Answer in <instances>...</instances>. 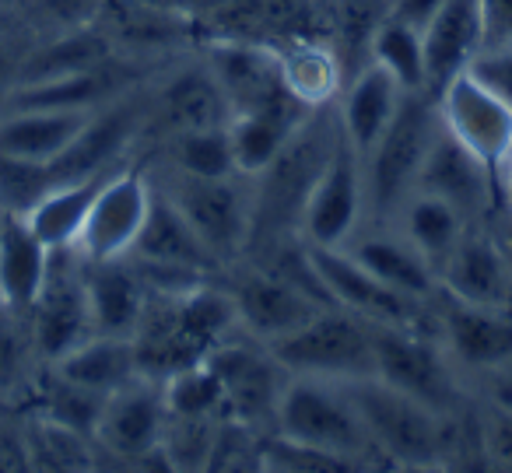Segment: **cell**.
<instances>
[{"label": "cell", "instance_id": "40", "mask_svg": "<svg viewBox=\"0 0 512 473\" xmlns=\"http://www.w3.org/2000/svg\"><path fill=\"white\" fill-rule=\"evenodd\" d=\"M169 162L183 176L197 179H232L239 176L232 155V137H228V123L221 127H200L183 130V134H169Z\"/></svg>", "mask_w": 512, "mask_h": 473}, {"label": "cell", "instance_id": "50", "mask_svg": "<svg viewBox=\"0 0 512 473\" xmlns=\"http://www.w3.org/2000/svg\"><path fill=\"white\" fill-rule=\"evenodd\" d=\"M25 50H18V43L11 36H0V99L18 85V71H22Z\"/></svg>", "mask_w": 512, "mask_h": 473}, {"label": "cell", "instance_id": "44", "mask_svg": "<svg viewBox=\"0 0 512 473\" xmlns=\"http://www.w3.org/2000/svg\"><path fill=\"white\" fill-rule=\"evenodd\" d=\"M481 424V452L491 470H512V410L491 403L477 414Z\"/></svg>", "mask_w": 512, "mask_h": 473}, {"label": "cell", "instance_id": "6", "mask_svg": "<svg viewBox=\"0 0 512 473\" xmlns=\"http://www.w3.org/2000/svg\"><path fill=\"white\" fill-rule=\"evenodd\" d=\"M267 351L278 358V365L288 375H316V379H362L376 368L372 354V323L362 316L327 305L306 326L281 337Z\"/></svg>", "mask_w": 512, "mask_h": 473}, {"label": "cell", "instance_id": "8", "mask_svg": "<svg viewBox=\"0 0 512 473\" xmlns=\"http://www.w3.org/2000/svg\"><path fill=\"white\" fill-rule=\"evenodd\" d=\"M302 246H306V242H302ZM306 256L330 302L355 312V316H362L365 323L414 326V330H425V323H435L432 302H418V298L383 284L344 246H306Z\"/></svg>", "mask_w": 512, "mask_h": 473}, {"label": "cell", "instance_id": "12", "mask_svg": "<svg viewBox=\"0 0 512 473\" xmlns=\"http://www.w3.org/2000/svg\"><path fill=\"white\" fill-rule=\"evenodd\" d=\"M165 386L162 379L141 375L130 386L109 393L95 428V449L120 463H158V470H172L162 452L165 431Z\"/></svg>", "mask_w": 512, "mask_h": 473}, {"label": "cell", "instance_id": "33", "mask_svg": "<svg viewBox=\"0 0 512 473\" xmlns=\"http://www.w3.org/2000/svg\"><path fill=\"white\" fill-rule=\"evenodd\" d=\"M397 218H400V235L432 263L435 274H439V267L446 263V256L456 249V242L463 239L467 225H474V221L463 218L449 200L435 197V193H425V190H414L411 197H407V204L400 207Z\"/></svg>", "mask_w": 512, "mask_h": 473}, {"label": "cell", "instance_id": "47", "mask_svg": "<svg viewBox=\"0 0 512 473\" xmlns=\"http://www.w3.org/2000/svg\"><path fill=\"white\" fill-rule=\"evenodd\" d=\"M43 11L60 25V29H81V25L99 22L102 0H39Z\"/></svg>", "mask_w": 512, "mask_h": 473}, {"label": "cell", "instance_id": "16", "mask_svg": "<svg viewBox=\"0 0 512 473\" xmlns=\"http://www.w3.org/2000/svg\"><path fill=\"white\" fill-rule=\"evenodd\" d=\"M435 330L453 365L474 372H498L512 365V312L484 309L439 291L435 295Z\"/></svg>", "mask_w": 512, "mask_h": 473}, {"label": "cell", "instance_id": "27", "mask_svg": "<svg viewBox=\"0 0 512 473\" xmlns=\"http://www.w3.org/2000/svg\"><path fill=\"white\" fill-rule=\"evenodd\" d=\"M155 120L165 134H183V130L221 127L232 120L225 92L207 64L183 67L176 78L165 81L155 99Z\"/></svg>", "mask_w": 512, "mask_h": 473}, {"label": "cell", "instance_id": "52", "mask_svg": "<svg viewBox=\"0 0 512 473\" xmlns=\"http://www.w3.org/2000/svg\"><path fill=\"white\" fill-rule=\"evenodd\" d=\"M488 400L491 403H502V407L512 410V372L509 365L491 372V389H488Z\"/></svg>", "mask_w": 512, "mask_h": 473}, {"label": "cell", "instance_id": "10", "mask_svg": "<svg viewBox=\"0 0 512 473\" xmlns=\"http://www.w3.org/2000/svg\"><path fill=\"white\" fill-rule=\"evenodd\" d=\"M439 123L470 158L491 172L498 183L505 158L512 151V106L491 92L474 71H460L435 95Z\"/></svg>", "mask_w": 512, "mask_h": 473}, {"label": "cell", "instance_id": "18", "mask_svg": "<svg viewBox=\"0 0 512 473\" xmlns=\"http://www.w3.org/2000/svg\"><path fill=\"white\" fill-rule=\"evenodd\" d=\"M141 78V64H130L127 57H109L85 71L64 74V78L39 81V85H18L4 95V109H106L113 102L127 99V92Z\"/></svg>", "mask_w": 512, "mask_h": 473}, {"label": "cell", "instance_id": "13", "mask_svg": "<svg viewBox=\"0 0 512 473\" xmlns=\"http://www.w3.org/2000/svg\"><path fill=\"white\" fill-rule=\"evenodd\" d=\"M155 186L137 169H113L88 207L74 253L81 260H123L134 253L151 214Z\"/></svg>", "mask_w": 512, "mask_h": 473}, {"label": "cell", "instance_id": "22", "mask_svg": "<svg viewBox=\"0 0 512 473\" xmlns=\"http://www.w3.org/2000/svg\"><path fill=\"white\" fill-rule=\"evenodd\" d=\"M418 190L449 200L467 221H477L481 214H488L491 200L498 197V183L491 179V172L477 158H470L442 130V123H439V137H435L432 151L425 158V169H421Z\"/></svg>", "mask_w": 512, "mask_h": 473}, {"label": "cell", "instance_id": "29", "mask_svg": "<svg viewBox=\"0 0 512 473\" xmlns=\"http://www.w3.org/2000/svg\"><path fill=\"white\" fill-rule=\"evenodd\" d=\"M130 256L148 260V263H169V267L197 270V274H207V277L221 267V263L207 253L200 235L190 228V221L179 214V207L172 204L162 190H155L151 214H148V221H144V232Z\"/></svg>", "mask_w": 512, "mask_h": 473}, {"label": "cell", "instance_id": "1", "mask_svg": "<svg viewBox=\"0 0 512 473\" xmlns=\"http://www.w3.org/2000/svg\"><path fill=\"white\" fill-rule=\"evenodd\" d=\"M239 326L228 291L197 284L179 295H151L141 326L134 333L141 372L151 379H169L190 365H200L221 340Z\"/></svg>", "mask_w": 512, "mask_h": 473}, {"label": "cell", "instance_id": "42", "mask_svg": "<svg viewBox=\"0 0 512 473\" xmlns=\"http://www.w3.org/2000/svg\"><path fill=\"white\" fill-rule=\"evenodd\" d=\"M162 386H165V407H169V414L218 417L225 410V386H221L218 372H214L207 358L200 365H190L183 372L169 375Z\"/></svg>", "mask_w": 512, "mask_h": 473}, {"label": "cell", "instance_id": "53", "mask_svg": "<svg viewBox=\"0 0 512 473\" xmlns=\"http://www.w3.org/2000/svg\"><path fill=\"white\" fill-rule=\"evenodd\" d=\"M498 197H502L505 211H512V151H509V158H505L502 172H498Z\"/></svg>", "mask_w": 512, "mask_h": 473}, {"label": "cell", "instance_id": "2", "mask_svg": "<svg viewBox=\"0 0 512 473\" xmlns=\"http://www.w3.org/2000/svg\"><path fill=\"white\" fill-rule=\"evenodd\" d=\"M355 400L362 424L372 438V449L390 466L425 470L446 459V417L428 410L425 403L411 400L376 375L344 382Z\"/></svg>", "mask_w": 512, "mask_h": 473}, {"label": "cell", "instance_id": "51", "mask_svg": "<svg viewBox=\"0 0 512 473\" xmlns=\"http://www.w3.org/2000/svg\"><path fill=\"white\" fill-rule=\"evenodd\" d=\"M488 232L495 235L498 249H502V260H505V267H509V277H512V211H505V207H502V214H498L495 225H491Z\"/></svg>", "mask_w": 512, "mask_h": 473}, {"label": "cell", "instance_id": "55", "mask_svg": "<svg viewBox=\"0 0 512 473\" xmlns=\"http://www.w3.org/2000/svg\"><path fill=\"white\" fill-rule=\"evenodd\" d=\"M4 4H18V0H4Z\"/></svg>", "mask_w": 512, "mask_h": 473}, {"label": "cell", "instance_id": "23", "mask_svg": "<svg viewBox=\"0 0 512 473\" xmlns=\"http://www.w3.org/2000/svg\"><path fill=\"white\" fill-rule=\"evenodd\" d=\"M81 270H85V291L95 333L134 337L151 302L148 284L134 270V263L127 256L123 260H81Z\"/></svg>", "mask_w": 512, "mask_h": 473}, {"label": "cell", "instance_id": "4", "mask_svg": "<svg viewBox=\"0 0 512 473\" xmlns=\"http://www.w3.org/2000/svg\"><path fill=\"white\" fill-rule=\"evenodd\" d=\"M274 428H278V435L344 456L355 466H362L372 456L379 459L348 386L337 379L292 375L285 386V396H281Z\"/></svg>", "mask_w": 512, "mask_h": 473}, {"label": "cell", "instance_id": "34", "mask_svg": "<svg viewBox=\"0 0 512 473\" xmlns=\"http://www.w3.org/2000/svg\"><path fill=\"white\" fill-rule=\"evenodd\" d=\"M106 176L109 172L53 186V190H46L43 197L25 211V221L32 225V232H36L53 253H57V249H74L81 228H85L88 207H92L99 186L106 183Z\"/></svg>", "mask_w": 512, "mask_h": 473}, {"label": "cell", "instance_id": "39", "mask_svg": "<svg viewBox=\"0 0 512 473\" xmlns=\"http://www.w3.org/2000/svg\"><path fill=\"white\" fill-rule=\"evenodd\" d=\"M39 347L32 337L29 312L0 302V400H25L39 375Z\"/></svg>", "mask_w": 512, "mask_h": 473}, {"label": "cell", "instance_id": "24", "mask_svg": "<svg viewBox=\"0 0 512 473\" xmlns=\"http://www.w3.org/2000/svg\"><path fill=\"white\" fill-rule=\"evenodd\" d=\"M404 95L407 92L397 85V78L390 71H383L379 64H372V60L348 78L341 95V109H337V127H341V134L348 137V144L362 158L386 134Z\"/></svg>", "mask_w": 512, "mask_h": 473}, {"label": "cell", "instance_id": "37", "mask_svg": "<svg viewBox=\"0 0 512 473\" xmlns=\"http://www.w3.org/2000/svg\"><path fill=\"white\" fill-rule=\"evenodd\" d=\"M390 15V0H327L330 46L341 57L348 78L372 60V39Z\"/></svg>", "mask_w": 512, "mask_h": 473}, {"label": "cell", "instance_id": "30", "mask_svg": "<svg viewBox=\"0 0 512 473\" xmlns=\"http://www.w3.org/2000/svg\"><path fill=\"white\" fill-rule=\"evenodd\" d=\"M344 249L365 270H372L383 284L418 298V302H435V295H439V274H435V267L404 235H365L355 246H344Z\"/></svg>", "mask_w": 512, "mask_h": 473}, {"label": "cell", "instance_id": "36", "mask_svg": "<svg viewBox=\"0 0 512 473\" xmlns=\"http://www.w3.org/2000/svg\"><path fill=\"white\" fill-rule=\"evenodd\" d=\"M25 400H29V407H32L29 414L53 417V421L95 438V428H99L102 407H106L109 396L67 379L64 372H57V368L50 365L46 372L36 375V382H32V389L25 393Z\"/></svg>", "mask_w": 512, "mask_h": 473}, {"label": "cell", "instance_id": "43", "mask_svg": "<svg viewBox=\"0 0 512 473\" xmlns=\"http://www.w3.org/2000/svg\"><path fill=\"white\" fill-rule=\"evenodd\" d=\"M260 463H264V470H285V473H344V470H358L351 459L334 456V452H323V449H316V445L295 442V438H285V435L264 438Z\"/></svg>", "mask_w": 512, "mask_h": 473}, {"label": "cell", "instance_id": "32", "mask_svg": "<svg viewBox=\"0 0 512 473\" xmlns=\"http://www.w3.org/2000/svg\"><path fill=\"white\" fill-rule=\"evenodd\" d=\"M109 57H116V46L102 29H95V25L60 29L50 43L36 46V50H25L18 85H39V81L64 78V74L85 71V67L102 64Z\"/></svg>", "mask_w": 512, "mask_h": 473}, {"label": "cell", "instance_id": "26", "mask_svg": "<svg viewBox=\"0 0 512 473\" xmlns=\"http://www.w3.org/2000/svg\"><path fill=\"white\" fill-rule=\"evenodd\" d=\"M306 120V109L295 102H281V106L267 109H246V113H232L228 120V137H232V155L235 169L242 179H260L278 155L288 148L295 130Z\"/></svg>", "mask_w": 512, "mask_h": 473}, {"label": "cell", "instance_id": "38", "mask_svg": "<svg viewBox=\"0 0 512 473\" xmlns=\"http://www.w3.org/2000/svg\"><path fill=\"white\" fill-rule=\"evenodd\" d=\"M22 424H25V438H29L32 470L81 473V470H95V463H99L95 438L85 435V431H74L43 414H29Z\"/></svg>", "mask_w": 512, "mask_h": 473}, {"label": "cell", "instance_id": "28", "mask_svg": "<svg viewBox=\"0 0 512 473\" xmlns=\"http://www.w3.org/2000/svg\"><path fill=\"white\" fill-rule=\"evenodd\" d=\"M281 85L295 106H302L306 113H323L344 92L348 71L330 43L295 39L281 50Z\"/></svg>", "mask_w": 512, "mask_h": 473}, {"label": "cell", "instance_id": "46", "mask_svg": "<svg viewBox=\"0 0 512 473\" xmlns=\"http://www.w3.org/2000/svg\"><path fill=\"white\" fill-rule=\"evenodd\" d=\"M25 470H32L25 424L0 421V473H25Z\"/></svg>", "mask_w": 512, "mask_h": 473}, {"label": "cell", "instance_id": "48", "mask_svg": "<svg viewBox=\"0 0 512 473\" xmlns=\"http://www.w3.org/2000/svg\"><path fill=\"white\" fill-rule=\"evenodd\" d=\"M484 18V39L488 46L512 43V0H477Z\"/></svg>", "mask_w": 512, "mask_h": 473}, {"label": "cell", "instance_id": "31", "mask_svg": "<svg viewBox=\"0 0 512 473\" xmlns=\"http://www.w3.org/2000/svg\"><path fill=\"white\" fill-rule=\"evenodd\" d=\"M53 368L64 372L67 379L81 382L88 389H99L106 396L144 375L134 337H113V333H92L74 351H67L60 361H53Z\"/></svg>", "mask_w": 512, "mask_h": 473}, {"label": "cell", "instance_id": "20", "mask_svg": "<svg viewBox=\"0 0 512 473\" xmlns=\"http://www.w3.org/2000/svg\"><path fill=\"white\" fill-rule=\"evenodd\" d=\"M421 43H425V88L435 99L456 74L470 71V64L488 46L481 4L477 0H446L439 15L421 29Z\"/></svg>", "mask_w": 512, "mask_h": 473}, {"label": "cell", "instance_id": "25", "mask_svg": "<svg viewBox=\"0 0 512 473\" xmlns=\"http://www.w3.org/2000/svg\"><path fill=\"white\" fill-rule=\"evenodd\" d=\"M53 249L32 232L25 214H0V302L29 312L50 274Z\"/></svg>", "mask_w": 512, "mask_h": 473}, {"label": "cell", "instance_id": "19", "mask_svg": "<svg viewBox=\"0 0 512 473\" xmlns=\"http://www.w3.org/2000/svg\"><path fill=\"white\" fill-rule=\"evenodd\" d=\"M439 291L484 309L512 312V277L488 228L467 225L463 239L439 267Z\"/></svg>", "mask_w": 512, "mask_h": 473}, {"label": "cell", "instance_id": "56", "mask_svg": "<svg viewBox=\"0 0 512 473\" xmlns=\"http://www.w3.org/2000/svg\"><path fill=\"white\" fill-rule=\"evenodd\" d=\"M0 214H4V211H0Z\"/></svg>", "mask_w": 512, "mask_h": 473}, {"label": "cell", "instance_id": "11", "mask_svg": "<svg viewBox=\"0 0 512 473\" xmlns=\"http://www.w3.org/2000/svg\"><path fill=\"white\" fill-rule=\"evenodd\" d=\"M232 179H197L172 172L169 190H162L172 204L179 207L190 228L200 235L207 253L225 267L246 249L249 235H253L256 207L253 197Z\"/></svg>", "mask_w": 512, "mask_h": 473}, {"label": "cell", "instance_id": "5", "mask_svg": "<svg viewBox=\"0 0 512 473\" xmlns=\"http://www.w3.org/2000/svg\"><path fill=\"white\" fill-rule=\"evenodd\" d=\"M228 295H232L239 330L267 347L306 326L320 309L334 305L309 267L306 246H302L299 270L285 267V260L271 270H246L228 288Z\"/></svg>", "mask_w": 512, "mask_h": 473}, {"label": "cell", "instance_id": "35", "mask_svg": "<svg viewBox=\"0 0 512 473\" xmlns=\"http://www.w3.org/2000/svg\"><path fill=\"white\" fill-rule=\"evenodd\" d=\"M99 22L106 36L123 50H165L186 32V15L151 0H102Z\"/></svg>", "mask_w": 512, "mask_h": 473}, {"label": "cell", "instance_id": "54", "mask_svg": "<svg viewBox=\"0 0 512 473\" xmlns=\"http://www.w3.org/2000/svg\"><path fill=\"white\" fill-rule=\"evenodd\" d=\"M15 4H4V0H0V36H11V32H15Z\"/></svg>", "mask_w": 512, "mask_h": 473}, {"label": "cell", "instance_id": "14", "mask_svg": "<svg viewBox=\"0 0 512 473\" xmlns=\"http://www.w3.org/2000/svg\"><path fill=\"white\" fill-rule=\"evenodd\" d=\"M29 326L32 337H36L39 358L46 365L60 361L67 351H74L81 340L95 333L85 291V270H81V256L74 249L53 253L50 274H46L39 298L29 309Z\"/></svg>", "mask_w": 512, "mask_h": 473}, {"label": "cell", "instance_id": "15", "mask_svg": "<svg viewBox=\"0 0 512 473\" xmlns=\"http://www.w3.org/2000/svg\"><path fill=\"white\" fill-rule=\"evenodd\" d=\"M211 368L218 372L221 386H225V410L228 417L249 424L260 431V424L278 421V407L285 386L292 375L278 365L271 351H253L249 344H235V340H221L211 354H207Z\"/></svg>", "mask_w": 512, "mask_h": 473}, {"label": "cell", "instance_id": "49", "mask_svg": "<svg viewBox=\"0 0 512 473\" xmlns=\"http://www.w3.org/2000/svg\"><path fill=\"white\" fill-rule=\"evenodd\" d=\"M442 4H446V0H390V18H397V22H404V25H414V29H425V25L439 15Z\"/></svg>", "mask_w": 512, "mask_h": 473}, {"label": "cell", "instance_id": "45", "mask_svg": "<svg viewBox=\"0 0 512 473\" xmlns=\"http://www.w3.org/2000/svg\"><path fill=\"white\" fill-rule=\"evenodd\" d=\"M470 71H474L491 92H498L512 106V43L484 46L481 57L470 64Z\"/></svg>", "mask_w": 512, "mask_h": 473}, {"label": "cell", "instance_id": "21", "mask_svg": "<svg viewBox=\"0 0 512 473\" xmlns=\"http://www.w3.org/2000/svg\"><path fill=\"white\" fill-rule=\"evenodd\" d=\"M99 109H4L0 116V155L18 162L50 165L81 137Z\"/></svg>", "mask_w": 512, "mask_h": 473}, {"label": "cell", "instance_id": "17", "mask_svg": "<svg viewBox=\"0 0 512 473\" xmlns=\"http://www.w3.org/2000/svg\"><path fill=\"white\" fill-rule=\"evenodd\" d=\"M204 64L218 78L232 113L292 102L281 85V50L253 39H221L207 50Z\"/></svg>", "mask_w": 512, "mask_h": 473}, {"label": "cell", "instance_id": "3", "mask_svg": "<svg viewBox=\"0 0 512 473\" xmlns=\"http://www.w3.org/2000/svg\"><path fill=\"white\" fill-rule=\"evenodd\" d=\"M439 137V113L428 92H407L397 116L365 155V207L379 221L400 214L414 190H418L421 169Z\"/></svg>", "mask_w": 512, "mask_h": 473}, {"label": "cell", "instance_id": "41", "mask_svg": "<svg viewBox=\"0 0 512 473\" xmlns=\"http://www.w3.org/2000/svg\"><path fill=\"white\" fill-rule=\"evenodd\" d=\"M372 64L390 71L404 92H428L425 43H421V29H414V25H404L386 15V22L379 25L376 39H372Z\"/></svg>", "mask_w": 512, "mask_h": 473}, {"label": "cell", "instance_id": "7", "mask_svg": "<svg viewBox=\"0 0 512 473\" xmlns=\"http://www.w3.org/2000/svg\"><path fill=\"white\" fill-rule=\"evenodd\" d=\"M372 375L390 382L411 400L425 403L435 414H456L463 400L453 372V358L442 347L439 333L414 330V326H376L372 323Z\"/></svg>", "mask_w": 512, "mask_h": 473}, {"label": "cell", "instance_id": "9", "mask_svg": "<svg viewBox=\"0 0 512 473\" xmlns=\"http://www.w3.org/2000/svg\"><path fill=\"white\" fill-rule=\"evenodd\" d=\"M365 211V158L337 137L316 172L299 211V235L306 246H348Z\"/></svg>", "mask_w": 512, "mask_h": 473}]
</instances>
